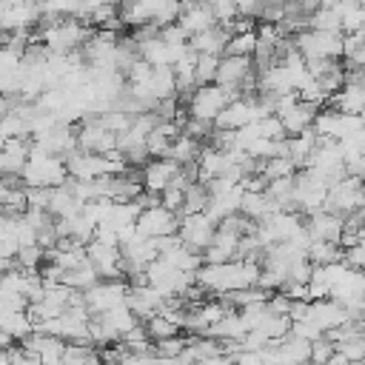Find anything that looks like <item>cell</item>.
Wrapping results in <instances>:
<instances>
[{"instance_id": "obj_26", "label": "cell", "mask_w": 365, "mask_h": 365, "mask_svg": "<svg viewBox=\"0 0 365 365\" xmlns=\"http://www.w3.org/2000/svg\"><path fill=\"white\" fill-rule=\"evenodd\" d=\"M97 317H103V319L117 331V336H120V339H123L131 328H137V325H140L137 314H134L128 305H117V308H111V311H106V314H97Z\"/></svg>"}, {"instance_id": "obj_30", "label": "cell", "mask_w": 365, "mask_h": 365, "mask_svg": "<svg viewBox=\"0 0 365 365\" xmlns=\"http://www.w3.org/2000/svg\"><path fill=\"white\" fill-rule=\"evenodd\" d=\"M208 202H211L208 182H194V185H188V191H185L182 214H200V211H205V208H208ZM182 214H180V217H182Z\"/></svg>"}, {"instance_id": "obj_47", "label": "cell", "mask_w": 365, "mask_h": 365, "mask_svg": "<svg viewBox=\"0 0 365 365\" xmlns=\"http://www.w3.org/2000/svg\"><path fill=\"white\" fill-rule=\"evenodd\" d=\"M0 365H11L9 362V351H3V348H0Z\"/></svg>"}, {"instance_id": "obj_22", "label": "cell", "mask_w": 365, "mask_h": 365, "mask_svg": "<svg viewBox=\"0 0 365 365\" xmlns=\"http://www.w3.org/2000/svg\"><path fill=\"white\" fill-rule=\"evenodd\" d=\"M200 154H202V143L194 140V137H188V134H180V137L171 143V148H168L165 157L174 160L177 165H191V163L200 160Z\"/></svg>"}, {"instance_id": "obj_19", "label": "cell", "mask_w": 365, "mask_h": 365, "mask_svg": "<svg viewBox=\"0 0 365 365\" xmlns=\"http://www.w3.org/2000/svg\"><path fill=\"white\" fill-rule=\"evenodd\" d=\"M228 37H231V31L217 23V26L205 29L202 34L188 37V48H191L194 54H214V57H222L225 48H228Z\"/></svg>"}, {"instance_id": "obj_8", "label": "cell", "mask_w": 365, "mask_h": 365, "mask_svg": "<svg viewBox=\"0 0 365 365\" xmlns=\"http://www.w3.org/2000/svg\"><path fill=\"white\" fill-rule=\"evenodd\" d=\"M66 160V168H68V180H100V177H108L114 174V165L106 160V154H91V151H83V148H74L71 154L63 157Z\"/></svg>"}, {"instance_id": "obj_16", "label": "cell", "mask_w": 365, "mask_h": 365, "mask_svg": "<svg viewBox=\"0 0 365 365\" xmlns=\"http://www.w3.org/2000/svg\"><path fill=\"white\" fill-rule=\"evenodd\" d=\"M29 154H31L29 137L6 140V145L0 148V177H20L29 163Z\"/></svg>"}, {"instance_id": "obj_32", "label": "cell", "mask_w": 365, "mask_h": 365, "mask_svg": "<svg viewBox=\"0 0 365 365\" xmlns=\"http://www.w3.org/2000/svg\"><path fill=\"white\" fill-rule=\"evenodd\" d=\"M254 51H257V29H254V31H240V34H231V37H228L225 54H234V57H254Z\"/></svg>"}, {"instance_id": "obj_43", "label": "cell", "mask_w": 365, "mask_h": 365, "mask_svg": "<svg viewBox=\"0 0 365 365\" xmlns=\"http://www.w3.org/2000/svg\"><path fill=\"white\" fill-rule=\"evenodd\" d=\"M160 40H165L168 46H185V43H188V34H185L177 23H171V26L160 29Z\"/></svg>"}, {"instance_id": "obj_12", "label": "cell", "mask_w": 365, "mask_h": 365, "mask_svg": "<svg viewBox=\"0 0 365 365\" xmlns=\"http://www.w3.org/2000/svg\"><path fill=\"white\" fill-rule=\"evenodd\" d=\"M305 319H311L322 334H328V331L345 325L351 317H348V308H345L342 302L325 297V299H314V302H308V314H305Z\"/></svg>"}, {"instance_id": "obj_37", "label": "cell", "mask_w": 365, "mask_h": 365, "mask_svg": "<svg viewBox=\"0 0 365 365\" xmlns=\"http://www.w3.org/2000/svg\"><path fill=\"white\" fill-rule=\"evenodd\" d=\"M205 3H208V9L214 11V17H217L220 26H231V23L240 17V9H237L234 0H205Z\"/></svg>"}, {"instance_id": "obj_44", "label": "cell", "mask_w": 365, "mask_h": 365, "mask_svg": "<svg viewBox=\"0 0 365 365\" xmlns=\"http://www.w3.org/2000/svg\"><path fill=\"white\" fill-rule=\"evenodd\" d=\"M231 365H262L259 351H237L231 356Z\"/></svg>"}, {"instance_id": "obj_18", "label": "cell", "mask_w": 365, "mask_h": 365, "mask_svg": "<svg viewBox=\"0 0 365 365\" xmlns=\"http://www.w3.org/2000/svg\"><path fill=\"white\" fill-rule=\"evenodd\" d=\"M342 228H345V220L331 214V211H317L311 217H305V231L311 234V240H325V242H336L342 240Z\"/></svg>"}, {"instance_id": "obj_41", "label": "cell", "mask_w": 365, "mask_h": 365, "mask_svg": "<svg viewBox=\"0 0 365 365\" xmlns=\"http://www.w3.org/2000/svg\"><path fill=\"white\" fill-rule=\"evenodd\" d=\"M26 202H29V208L48 211V202H51V188H26Z\"/></svg>"}, {"instance_id": "obj_17", "label": "cell", "mask_w": 365, "mask_h": 365, "mask_svg": "<svg viewBox=\"0 0 365 365\" xmlns=\"http://www.w3.org/2000/svg\"><path fill=\"white\" fill-rule=\"evenodd\" d=\"M177 26H180L188 37H194V34H202L205 29L217 26V17H214V11L208 9V3H191V0H185L182 9H180Z\"/></svg>"}, {"instance_id": "obj_23", "label": "cell", "mask_w": 365, "mask_h": 365, "mask_svg": "<svg viewBox=\"0 0 365 365\" xmlns=\"http://www.w3.org/2000/svg\"><path fill=\"white\" fill-rule=\"evenodd\" d=\"M100 282V274L94 271V265L88 262V257L80 262V265H74V268H68L66 274H63V285H68L71 291H88L91 285H97Z\"/></svg>"}, {"instance_id": "obj_6", "label": "cell", "mask_w": 365, "mask_h": 365, "mask_svg": "<svg viewBox=\"0 0 365 365\" xmlns=\"http://www.w3.org/2000/svg\"><path fill=\"white\" fill-rule=\"evenodd\" d=\"M128 288L131 285L125 279H100L88 291H83V302L91 311V317H97V314H106V311H111L117 305H125Z\"/></svg>"}, {"instance_id": "obj_24", "label": "cell", "mask_w": 365, "mask_h": 365, "mask_svg": "<svg viewBox=\"0 0 365 365\" xmlns=\"http://www.w3.org/2000/svg\"><path fill=\"white\" fill-rule=\"evenodd\" d=\"M63 362L66 365H103L100 362V348L91 345V342H66Z\"/></svg>"}, {"instance_id": "obj_7", "label": "cell", "mask_w": 365, "mask_h": 365, "mask_svg": "<svg viewBox=\"0 0 365 365\" xmlns=\"http://www.w3.org/2000/svg\"><path fill=\"white\" fill-rule=\"evenodd\" d=\"M362 208V180L356 177H342L339 182H334L328 188V197H325V211L336 214V217H351L354 211Z\"/></svg>"}, {"instance_id": "obj_2", "label": "cell", "mask_w": 365, "mask_h": 365, "mask_svg": "<svg viewBox=\"0 0 365 365\" xmlns=\"http://www.w3.org/2000/svg\"><path fill=\"white\" fill-rule=\"evenodd\" d=\"M20 182L26 188H57L68 182V168L63 157H54L48 151H43L37 143H31V154L29 163L20 174Z\"/></svg>"}, {"instance_id": "obj_31", "label": "cell", "mask_w": 365, "mask_h": 365, "mask_svg": "<svg viewBox=\"0 0 365 365\" xmlns=\"http://www.w3.org/2000/svg\"><path fill=\"white\" fill-rule=\"evenodd\" d=\"M334 345H336V351H339L351 365L365 359V331H356V334H351V336H345V339H339V342H334Z\"/></svg>"}, {"instance_id": "obj_42", "label": "cell", "mask_w": 365, "mask_h": 365, "mask_svg": "<svg viewBox=\"0 0 365 365\" xmlns=\"http://www.w3.org/2000/svg\"><path fill=\"white\" fill-rule=\"evenodd\" d=\"M9 362H11V365H43V362H40V356H37V354H31V351H26L23 345L9 348Z\"/></svg>"}, {"instance_id": "obj_39", "label": "cell", "mask_w": 365, "mask_h": 365, "mask_svg": "<svg viewBox=\"0 0 365 365\" xmlns=\"http://www.w3.org/2000/svg\"><path fill=\"white\" fill-rule=\"evenodd\" d=\"M334 354H336V345H334L328 336L311 342V365H328Z\"/></svg>"}, {"instance_id": "obj_20", "label": "cell", "mask_w": 365, "mask_h": 365, "mask_svg": "<svg viewBox=\"0 0 365 365\" xmlns=\"http://www.w3.org/2000/svg\"><path fill=\"white\" fill-rule=\"evenodd\" d=\"M80 211H83V202L74 197V191H71V185H68V182H66V185L51 188L48 214H51L54 220H68V217H77Z\"/></svg>"}, {"instance_id": "obj_9", "label": "cell", "mask_w": 365, "mask_h": 365, "mask_svg": "<svg viewBox=\"0 0 365 365\" xmlns=\"http://www.w3.org/2000/svg\"><path fill=\"white\" fill-rule=\"evenodd\" d=\"M214 234H217V222L200 211V214H182L180 217V228H177V237L191 248V251H205L211 242H214Z\"/></svg>"}, {"instance_id": "obj_29", "label": "cell", "mask_w": 365, "mask_h": 365, "mask_svg": "<svg viewBox=\"0 0 365 365\" xmlns=\"http://www.w3.org/2000/svg\"><path fill=\"white\" fill-rule=\"evenodd\" d=\"M308 259H311V265H331V262H342V248H339L336 242L311 240V245H308Z\"/></svg>"}, {"instance_id": "obj_38", "label": "cell", "mask_w": 365, "mask_h": 365, "mask_svg": "<svg viewBox=\"0 0 365 365\" xmlns=\"http://www.w3.org/2000/svg\"><path fill=\"white\" fill-rule=\"evenodd\" d=\"M185 345H188V336H182V334H180V336H171V339H160V342H154V354L177 359V356H182Z\"/></svg>"}, {"instance_id": "obj_5", "label": "cell", "mask_w": 365, "mask_h": 365, "mask_svg": "<svg viewBox=\"0 0 365 365\" xmlns=\"http://www.w3.org/2000/svg\"><path fill=\"white\" fill-rule=\"evenodd\" d=\"M240 91H231V88H222L217 83H208V86H197L191 100L185 103V111L188 117H197V120H205V123H214L220 117V111L237 100Z\"/></svg>"}, {"instance_id": "obj_27", "label": "cell", "mask_w": 365, "mask_h": 365, "mask_svg": "<svg viewBox=\"0 0 365 365\" xmlns=\"http://www.w3.org/2000/svg\"><path fill=\"white\" fill-rule=\"evenodd\" d=\"M143 325H145V334H148V339H151V342L180 336V331H182V328H180L171 317H165V314H154V317H148Z\"/></svg>"}, {"instance_id": "obj_48", "label": "cell", "mask_w": 365, "mask_h": 365, "mask_svg": "<svg viewBox=\"0 0 365 365\" xmlns=\"http://www.w3.org/2000/svg\"><path fill=\"white\" fill-rule=\"evenodd\" d=\"M46 365H66V362H63V359H57V362H46Z\"/></svg>"}, {"instance_id": "obj_11", "label": "cell", "mask_w": 365, "mask_h": 365, "mask_svg": "<svg viewBox=\"0 0 365 365\" xmlns=\"http://www.w3.org/2000/svg\"><path fill=\"white\" fill-rule=\"evenodd\" d=\"M86 257L94 265V271L100 274V279H123L125 277L123 274V254H120V248L103 245V242L91 240L86 245Z\"/></svg>"}, {"instance_id": "obj_13", "label": "cell", "mask_w": 365, "mask_h": 365, "mask_svg": "<svg viewBox=\"0 0 365 365\" xmlns=\"http://www.w3.org/2000/svg\"><path fill=\"white\" fill-rule=\"evenodd\" d=\"M177 174H180V165H177L174 160H168V157H151V160L143 165V171H140L143 188L151 191V194H163V191L174 182Z\"/></svg>"}, {"instance_id": "obj_1", "label": "cell", "mask_w": 365, "mask_h": 365, "mask_svg": "<svg viewBox=\"0 0 365 365\" xmlns=\"http://www.w3.org/2000/svg\"><path fill=\"white\" fill-rule=\"evenodd\" d=\"M257 279H259V262H248V259L202 265L197 271V285L205 294H214V297H225L231 291L251 288V285H257Z\"/></svg>"}, {"instance_id": "obj_28", "label": "cell", "mask_w": 365, "mask_h": 365, "mask_svg": "<svg viewBox=\"0 0 365 365\" xmlns=\"http://www.w3.org/2000/svg\"><path fill=\"white\" fill-rule=\"evenodd\" d=\"M40 9H43V23L71 20V17H77L80 0H40Z\"/></svg>"}, {"instance_id": "obj_35", "label": "cell", "mask_w": 365, "mask_h": 365, "mask_svg": "<svg viewBox=\"0 0 365 365\" xmlns=\"http://www.w3.org/2000/svg\"><path fill=\"white\" fill-rule=\"evenodd\" d=\"M299 168L288 160V157H271L262 163V177L271 182V180H282V177H294Z\"/></svg>"}, {"instance_id": "obj_15", "label": "cell", "mask_w": 365, "mask_h": 365, "mask_svg": "<svg viewBox=\"0 0 365 365\" xmlns=\"http://www.w3.org/2000/svg\"><path fill=\"white\" fill-rule=\"evenodd\" d=\"M317 114H319V108H317V106H311V103H305V100H297V103L285 106L282 111H277V117L282 120V128H285V134H288V137H297V134H302V131L314 128Z\"/></svg>"}, {"instance_id": "obj_34", "label": "cell", "mask_w": 365, "mask_h": 365, "mask_svg": "<svg viewBox=\"0 0 365 365\" xmlns=\"http://www.w3.org/2000/svg\"><path fill=\"white\" fill-rule=\"evenodd\" d=\"M217 68H220V57H214V54H197V60H194L197 86L214 83V80H217Z\"/></svg>"}, {"instance_id": "obj_21", "label": "cell", "mask_w": 365, "mask_h": 365, "mask_svg": "<svg viewBox=\"0 0 365 365\" xmlns=\"http://www.w3.org/2000/svg\"><path fill=\"white\" fill-rule=\"evenodd\" d=\"M277 351L288 365H311V342L302 336L288 334L285 339L277 342Z\"/></svg>"}, {"instance_id": "obj_45", "label": "cell", "mask_w": 365, "mask_h": 365, "mask_svg": "<svg viewBox=\"0 0 365 365\" xmlns=\"http://www.w3.org/2000/svg\"><path fill=\"white\" fill-rule=\"evenodd\" d=\"M297 6H299V11H305V14H314L319 6H325L328 0H294Z\"/></svg>"}, {"instance_id": "obj_4", "label": "cell", "mask_w": 365, "mask_h": 365, "mask_svg": "<svg viewBox=\"0 0 365 365\" xmlns=\"http://www.w3.org/2000/svg\"><path fill=\"white\" fill-rule=\"evenodd\" d=\"M297 51L305 60H342L345 51V34L336 31H319V29H305L294 37Z\"/></svg>"}, {"instance_id": "obj_40", "label": "cell", "mask_w": 365, "mask_h": 365, "mask_svg": "<svg viewBox=\"0 0 365 365\" xmlns=\"http://www.w3.org/2000/svg\"><path fill=\"white\" fill-rule=\"evenodd\" d=\"M160 205H165L168 211L174 214H182V205H185V191L177 188V185H168L163 194H160Z\"/></svg>"}, {"instance_id": "obj_10", "label": "cell", "mask_w": 365, "mask_h": 365, "mask_svg": "<svg viewBox=\"0 0 365 365\" xmlns=\"http://www.w3.org/2000/svg\"><path fill=\"white\" fill-rule=\"evenodd\" d=\"M177 228H180V214L168 211L165 205L145 208V211H140V217H137V231H140L143 237H151V240L174 237Z\"/></svg>"}, {"instance_id": "obj_3", "label": "cell", "mask_w": 365, "mask_h": 365, "mask_svg": "<svg viewBox=\"0 0 365 365\" xmlns=\"http://www.w3.org/2000/svg\"><path fill=\"white\" fill-rule=\"evenodd\" d=\"M91 37V29L80 20H57V23H43L40 20V43L51 54H74L80 46H86Z\"/></svg>"}, {"instance_id": "obj_33", "label": "cell", "mask_w": 365, "mask_h": 365, "mask_svg": "<svg viewBox=\"0 0 365 365\" xmlns=\"http://www.w3.org/2000/svg\"><path fill=\"white\" fill-rule=\"evenodd\" d=\"M311 29H319V31H336V34H342V17L325 3V6H319L314 14H311Z\"/></svg>"}, {"instance_id": "obj_25", "label": "cell", "mask_w": 365, "mask_h": 365, "mask_svg": "<svg viewBox=\"0 0 365 365\" xmlns=\"http://www.w3.org/2000/svg\"><path fill=\"white\" fill-rule=\"evenodd\" d=\"M0 328L6 334H11L17 342H23L34 331V322L29 319L26 311H6V314H0Z\"/></svg>"}, {"instance_id": "obj_36", "label": "cell", "mask_w": 365, "mask_h": 365, "mask_svg": "<svg viewBox=\"0 0 365 365\" xmlns=\"http://www.w3.org/2000/svg\"><path fill=\"white\" fill-rule=\"evenodd\" d=\"M97 120L103 123V128H108L111 134H125L128 131V125H131V114H125V111H120V108H106L103 114H97Z\"/></svg>"}, {"instance_id": "obj_46", "label": "cell", "mask_w": 365, "mask_h": 365, "mask_svg": "<svg viewBox=\"0 0 365 365\" xmlns=\"http://www.w3.org/2000/svg\"><path fill=\"white\" fill-rule=\"evenodd\" d=\"M14 342H17V339L0 328V348H3V351H9V348H14Z\"/></svg>"}, {"instance_id": "obj_14", "label": "cell", "mask_w": 365, "mask_h": 365, "mask_svg": "<svg viewBox=\"0 0 365 365\" xmlns=\"http://www.w3.org/2000/svg\"><path fill=\"white\" fill-rule=\"evenodd\" d=\"M125 305L137 314L140 322H145L148 317L163 314L165 297H163L160 291H154L151 285H131V288H128V297H125Z\"/></svg>"}]
</instances>
